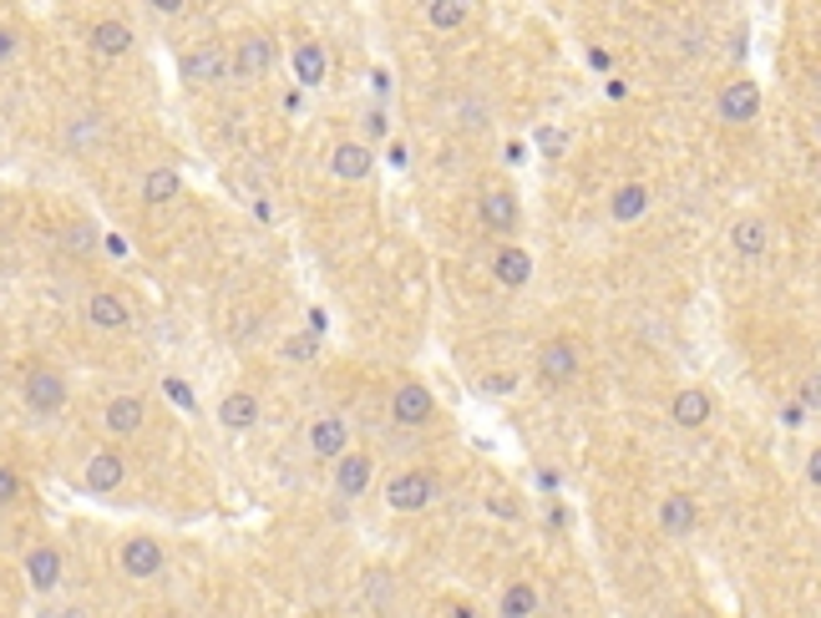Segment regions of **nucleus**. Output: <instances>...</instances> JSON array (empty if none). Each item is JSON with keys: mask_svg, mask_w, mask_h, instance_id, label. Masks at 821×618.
I'll list each match as a JSON object with an SVG mask.
<instances>
[{"mask_svg": "<svg viewBox=\"0 0 821 618\" xmlns=\"http://www.w3.org/2000/svg\"><path fill=\"white\" fill-rule=\"evenodd\" d=\"M330 167H335V178L360 183V178H370V167H376V153H370L366 143H340V147L330 153Z\"/></svg>", "mask_w": 821, "mask_h": 618, "instance_id": "11", "label": "nucleus"}, {"mask_svg": "<svg viewBox=\"0 0 821 618\" xmlns=\"http://www.w3.org/2000/svg\"><path fill=\"white\" fill-rule=\"evenodd\" d=\"M143 421H147L143 395H117V401H107V431L112 436H132V431H143Z\"/></svg>", "mask_w": 821, "mask_h": 618, "instance_id": "14", "label": "nucleus"}, {"mask_svg": "<svg viewBox=\"0 0 821 618\" xmlns=\"http://www.w3.org/2000/svg\"><path fill=\"white\" fill-rule=\"evenodd\" d=\"M122 476H127V466H122L117 452H96L82 472V487L86 492H112V487H122Z\"/></svg>", "mask_w": 821, "mask_h": 618, "instance_id": "15", "label": "nucleus"}, {"mask_svg": "<svg viewBox=\"0 0 821 618\" xmlns=\"http://www.w3.org/2000/svg\"><path fill=\"white\" fill-rule=\"evenodd\" d=\"M86 320L96 325V330H107V334H117V330H127V305H122L117 295H107V289H102V295H92L86 299Z\"/></svg>", "mask_w": 821, "mask_h": 618, "instance_id": "18", "label": "nucleus"}, {"mask_svg": "<svg viewBox=\"0 0 821 618\" xmlns=\"http://www.w3.org/2000/svg\"><path fill=\"white\" fill-rule=\"evenodd\" d=\"M366 487H370V456L346 452L335 462V492H340V497H360Z\"/></svg>", "mask_w": 821, "mask_h": 618, "instance_id": "17", "label": "nucleus"}, {"mask_svg": "<svg viewBox=\"0 0 821 618\" xmlns=\"http://www.w3.org/2000/svg\"><path fill=\"white\" fill-rule=\"evenodd\" d=\"M107 143V117H96V112H82V117L72 122V127H66V147H72V153H96V147Z\"/></svg>", "mask_w": 821, "mask_h": 618, "instance_id": "19", "label": "nucleus"}, {"mask_svg": "<svg viewBox=\"0 0 821 618\" xmlns=\"http://www.w3.org/2000/svg\"><path fill=\"white\" fill-rule=\"evenodd\" d=\"M228 72H238L244 82H259V76L274 72V41L264 31H249V37L238 41L234 61H228Z\"/></svg>", "mask_w": 821, "mask_h": 618, "instance_id": "3", "label": "nucleus"}, {"mask_svg": "<svg viewBox=\"0 0 821 618\" xmlns=\"http://www.w3.org/2000/svg\"><path fill=\"white\" fill-rule=\"evenodd\" d=\"M512 385H517V381H512V375H488V391H492V395H507Z\"/></svg>", "mask_w": 821, "mask_h": 618, "instance_id": "35", "label": "nucleus"}, {"mask_svg": "<svg viewBox=\"0 0 821 618\" xmlns=\"http://www.w3.org/2000/svg\"><path fill=\"white\" fill-rule=\"evenodd\" d=\"M537 375L553 385L573 381V375H578V346H573V340H547V346L537 350Z\"/></svg>", "mask_w": 821, "mask_h": 618, "instance_id": "8", "label": "nucleus"}, {"mask_svg": "<svg viewBox=\"0 0 821 618\" xmlns=\"http://www.w3.org/2000/svg\"><path fill=\"white\" fill-rule=\"evenodd\" d=\"M476 208H482V224L497 228V234H512V228H517V198H512L507 188H488Z\"/></svg>", "mask_w": 821, "mask_h": 618, "instance_id": "13", "label": "nucleus"}, {"mask_svg": "<svg viewBox=\"0 0 821 618\" xmlns=\"http://www.w3.org/2000/svg\"><path fill=\"white\" fill-rule=\"evenodd\" d=\"M644 208H649V193H644L639 183H624V188L614 193V218H619V224H634V218H644Z\"/></svg>", "mask_w": 821, "mask_h": 618, "instance_id": "28", "label": "nucleus"}, {"mask_svg": "<svg viewBox=\"0 0 821 618\" xmlns=\"http://www.w3.org/2000/svg\"><path fill=\"white\" fill-rule=\"evenodd\" d=\"M21 395H25V405H31L37 416H57L61 405H66V381H61L57 370L37 365V370H31V375H25Z\"/></svg>", "mask_w": 821, "mask_h": 618, "instance_id": "2", "label": "nucleus"}, {"mask_svg": "<svg viewBox=\"0 0 821 618\" xmlns=\"http://www.w3.org/2000/svg\"><path fill=\"white\" fill-rule=\"evenodd\" d=\"M218 421H224L228 431H249L254 421H259V401H254L249 391H234L224 405H218Z\"/></svg>", "mask_w": 821, "mask_h": 618, "instance_id": "21", "label": "nucleus"}, {"mask_svg": "<svg viewBox=\"0 0 821 618\" xmlns=\"http://www.w3.org/2000/svg\"><path fill=\"white\" fill-rule=\"evenodd\" d=\"M492 274H497V285L523 289V285H527V274H533V259H527L523 249H502L497 259H492Z\"/></svg>", "mask_w": 821, "mask_h": 618, "instance_id": "22", "label": "nucleus"}, {"mask_svg": "<svg viewBox=\"0 0 821 618\" xmlns=\"http://www.w3.org/2000/svg\"><path fill=\"white\" fill-rule=\"evenodd\" d=\"M285 356H289V360H305V356H315V334H295V340H289V346H285Z\"/></svg>", "mask_w": 821, "mask_h": 618, "instance_id": "32", "label": "nucleus"}, {"mask_svg": "<svg viewBox=\"0 0 821 618\" xmlns=\"http://www.w3.org/2000/svg\"><path fill=\"white\" fill-rule=\"evenodd\" d=\"M117 563H122V573H127V578H157V573H163V543H157V537H147V533H137V537H127V543H122Z\"/></svg>", "mask_w": 821, "mask_h": 618, "instance_id": "4", "label": "nucleus"}, {"mask_svg": "<svg viewBox=\"0 0 821 618\" xmlns=\"http://www.w3.org/2000/svg\"><path fill=\"white\" fill-rule=\"evenodd\" d=\"M756 112H761V86L750 82V76H740V82H730L720 92V122L740 127V122H756Z\"/></svg>", "mask_w": 821, "mask_h": 618, "instance_id": "6", "label": "nucleus"}, {"mask_svg": "<svg viewBox=\"0 0 821 618\" xmlns=\"http://www.w3.org/2000/svg\"><path fill=\"white\" fill-rule=\"evenodd\" d=\"M497 614L502 618H533L537 614V588H533V583H512L507 594H502Z\"/></svg>", "mask_w": 821, "mask_h": 618, "instance_id": "26", "label": "nucleus"}, {"mask_svg": "<svg viewBox=\"0 0 821 618\" xmlns=\"http://www.w3.org/2000/svg\"><path fill=\"white\" fill-rule=\"evenodd\" d=\"M391 416L401 421V426H427V421L437 416V401H431V391H427V385L406 381L401 391L391 395Z\"/></svg>", "mask_w": 821, "mask_h": 618, "instance_id": "7", "label": "nucleus"}, {"mask_svg": "<svg viewBox=\"0 0 821 618\" xmlns=\"http://www.w3.org/2000/svg\"><path fill=\"white\" fill-rule=\"evenodd\" d=\"M21 492H25V476L16 466H0V507H11Z\"/></svg>", "mask_w": 821, "mask_h": 618, "instance_id": "30", "label": "nucleus"}, {"mask_svg": "<svg viewBox=\"0 0 821 618\" xmlns=\"http://www.w3.org/2000/svg\"><path fill=\"white\" fill-rule=\"evenodd\" d=\"M431 497H437V472H401L386 482V502L396 512H421L431 507Z\"/></svg>", "mask_w": 821, "mask_h": 618, "instance_id": "1", "label": "nucleus"}, {"mask_svg": "<svg viewBox=\"0 0 821 618\" xmlns=\"http://www.w3.org/2000/svg\"><path fill=\"white\" fill-rule=\"evenodd\" d=\"M366 588H370V604H376V608H391V598H396V578H391V573L376 568L366 578Z\"/></svg>", "mask_w": 821, "mask_h": 618, "instance_id": "29", "label": "nucleus"}, {"mask_svg": "<svg viewBox=\"0 0 821 618\" xmlns=\"http://www.w3.org/2000/svg\"><path fill=\"white\" fill-rule=\"evenodd\" d=\"M16 51H21V37H16L11 25H0V61H11Z\"/></svg>", "mask_w": 821, "mask_h": 618, "instance_id": "34", "label": "nucleus"}, {"mask_svg": "<svg viewBox=\"0 0 821 618\" xmlns=\"http://www.w3.org/2000/svg\"><path fill=\"white\" fill-rule=\"evenodd\" d=\"M92 51L96 56H122V51H132V25L127 21H96L92 25Z\"/></svg>", "mask_w": 821, "mask_h": 618, "instance_id": "20", "label": "nucleus"}, {"mask_svg": "<svg viewBox=\"0 0 821 618\" xmlns=\"http://www.w3.org/2000/svg\"><path fill=\"white\" fill-rule=\"evenodd\" d=\"M295 76L305 86H320L325 82V47H320V41H305V47H295Z\"/></svg>", "mask_w": 821, "mask_h": 618, "instance_id": "25", "label": "nucleus"}, {"mask_svg": "<svg viewBox=\"0 0 821 618\" xmlns=\"http://www.w3.org/2000/svg\"><path fill=\"white\" fill-rule=\"evenodd\" d=\"M143 198L163 208V203L183 198V178H178V173H173V167H153V173H147V178H143Z\"/></svg>", "mask_w": 821, "mask_h": 618, "instance_id": "24", "label": "nucleus"}, {"mask_svg": "<svg viewBox=\"0 0 821 618\" xmlns=\"http://www.w3.org/2000/svg\"><path fill=\"white\" fill-rule=\"evenodd\" d=\"M710 411H715V401H710V391H700V385H690V391H679L675 401H669V416H675V426H685V431L705 426Z\"/></svg>", "mask_w": 821, "mask_h": 618, "instance_id": "10", "label": "nucleus"}, {"mask_svg": "<svg viewBox=\"0 0 821 618\" xmlns=\"http://www.w3.org/2000/svg\"><path fill=\"white\" fill-rule=\"evenodd\" d=\"M695 523H700V507H695L690 492H675V497H665V507H659V527H665L669 537L695 533Z\"/></svg>", "mask_w": 821, "mask_h": 618, "instance_id": "12", "label": "nucleus"}, {"mask_svg": "<svg viewBox=\"0 0 821 618\" xmlns=\"http://www.w3.org/2000/svg\"><path fill=\"white\" fill-rule=\"evenodd\" d=\"M427 21L437 25V31H456V25L472 21V6H462V0H431V6H427Z\"/></svg>", "mask_w": 821, "mask_h": 618, "instance_id": "27", "label": "nucleus"}, {"mask_svg": "<svg viewBox=\"0 0 821 618\" xmlns=\"http://www.w3.org/2000/svg\"><path fill=\"white\" fill-rule=\"evenodd\" d=\"M350 452V426L340 416H325L310 426V456H320V462H340V456Z\"/></svg>", "mask_w": 821, "mask_h": 618, "instance_id": "9", "label": "nucleus"}, {"mask_svg": "<svg viewBox=\"0 0 821 618\" xmlns=\"http://www.w3.org/2000/svg\"><path fill=\"white\" fill-rule=\"evenodd\" d=\"M163 391L173 395V405H183V411H193V391L183 381H163Z\"/></svg>", "mask_w": 821, "mask_h": 618, "instance_id": "33", "label": "nucleus"}, {"mask_svg": "<svg viewBox=\"0 0 821 618\" xmlns=\"http://www.w3.org/2000/svg\"><path fill=\"white\" fill-rule=\"evenodd\" d=\"M685 618H710V614H685Z\"/></svg>", "mask_w": 821, "mask_h": 618, "instance_id": "36", "label": "nucleus"}, {"mask_svg": "<svg viewBox=\"0 0 821 618\" xmlns=\"http://www.w3.org/2000/svg\"><path fill=\"white\" fill-rule=\"evenodd\" d=\"M178 72H183V82H198V86L224 82V76H228V51L224 47H193V51H183Z\"/></svg>", "mask_w": 821, "mask_h": 618, "instance_id": "5", "label": "nucleus"}, {"mask_svg": "<svg viewBox=\"0 0 821 618\" xmlns=\"http://www.w3.org/2000/svg\"><path fill=\"white\" fill-rule=\"evenodd\" d=\"M730 244H736L740 259H761V254H766V224H761V218H736Z\"/></svg>", "mask_w": 821, "mask_h": 618, "instance_id": "23", "label": "nucleus"}, {"mask_svg": "<svg viewBox=\"0 0 821 618\" xmlns=\"http://www.w3.org/2000/svg\"><path fill=\"white\" fill-rule=\"evenodd\" d=\"M25 578H31L37 594H51V588L61 583V553L57 547H31V553H25Z\"/></svg>", "mask_w": 821, "mask_h": 618, "instance_id": "16", "label": "nucleus"}, {"mask_svg": "<svg viewBox=\"0 0 821 618\" xmlns=\"http://www.w3.org/2000/svg\"><path fill=\"white\" fill-rule=\"evenodd\" d=\"M92 224H72V234H66V244H72V249L76 254H86V249H92Z\"/></svg>", "mask_w": 821, "mask_h": 618, "instance_id": "31", "label": "nucleus"}]
</instances>
